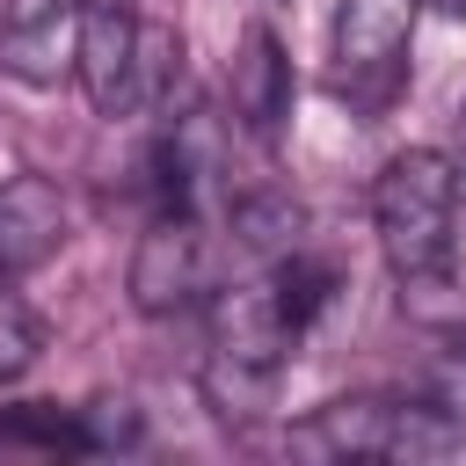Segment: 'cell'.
<instances>
[{"label":"cell","mask_w":466,"mask_h":466,"mask_svg":"<svg viewBox=\"0 0 466 466\" xmlns=\"http://www.w3.org/2000/svg\"><path fill=\"white\" fill-rule=\"evenodd\" d=\"M459 226V167L437 146H408L371 182V233L400 284H437L451 269Z\"/></svg>","instance_id":"1"},{"label":"cell","mask_w":466,"mask_h":466,"mask_svg":"<svg viewBox=\"0 0 466 466\" xmlns=\"http://www.w3.org/2000/svg\"><path fill=\"white\" fill-rule=\"evenodd\" d=\"M226 95H233V124H240L248 138L277 146V131L291 124L299 80H291V58H284V44H277L269 22H248V29H240L233 66H226Z\"/></svg>","instance_id":"6"},{"label":"cell","mask_w":466,"mask_h":466,"mask_svg":"<svg viewBox=\"0 0 466 466\" xmlns=\"http://www.w3.org/2000/svg\"><path fill=\"white\" fill-rule=\"evenodd\" d=\"M36 357H44V313L15 291V277H0V386H15Z\"/></svg>","instance_id":"12"},{"label":"cell","mask_w":466,"mask_h":466,"mask_svg":"<svg viewBox=\"0 0 466 466\" xmlns=\"http://www.w3.org/2000/svg\"><path fill=\"white\" fill-rule=\"evenodd\" d=\"M269 291H277V313L306 335L328 306H335V291H342V277H335V262H320V255H306V248H291V255H277L269 262Z\"/></svg>","instance_id":"9"},{"label":"cell","mask_w":466,"mask_h":466,"mask_svg":"<svg viewBox=\"0 0 466 466\" xmlns=\"http://www.w3.org/2000/svg\"><path fill=\"white\" fill-rule=\"evenodd\" d=\"M204 408L226 422V430H248V422H262L269 415V400H277V371H248V364H218V357H204Z\"/></svg>","instance_id":"10"},{"label":"cell","mask_w":466,"mask_h":466,"mask_svg":"<svg viewBox=\"0 0 466 466\" xmlns=\"http://www.w3.org/2000/svg\"><path fill=\"white\" fill-rule=\"evenodd\" d=\"M204 320H211V357H218V364L284 371V357L299 350V328L277 313L269 277H262V284H218V299L204 306Z\"/></svg>","instance_id":"5"},{"label":"cell","mask_w":466,"mask_h":466,"mask_svg":"<svg viewBox=\"0 0 466 466\" xmlns=\"http://www.w3.org/2000/svg\"><path fill=\"white\" fill-rule=\"evenodd\" d=\"M299 226H306V211H299L284 189H262V197H233V240H240V248H255L262 262L291 255V248H299Z\"/></svg>","instance_id":"11"},{"label":"cell","mask_w":466,"mask_h":466,"mask_svg":"<svg viewBox=\"0 0 466 466\" xmlns=\"http://www.w3.org/2000/svg\"><path fill=\"white\" fill-rule=\"evenodd\" d=\"M459 444H466V430L430 393H415V400L350 393V400L313 408L291 430V451H306V459H444Z\"/></svg>","instance_id":"2"},{"label":"cell","mask_w":466,"mask_h":466,"mask_svg":"<svg viewBox=\"0 0 466 466\" xmlns=\"http://www.w3.org/2000/svg\"><path fill=\"white\" fill-rule=\"evenodd\" d=\"M87 7H131V0H73V15H87Z\"/></svg>","instance_id":"16"},{"label":"cell","mask_w":466,"mask_h":466,"mask_svg":"<svg viewBox=\"0 0 466 466\" xmlns=\"http://www.w3.org/2000/svg\"><path fill=\"white\" fill-rule=\"evenodd\" d=\"M0 73L58 87L73 73V0H0Z\"/></svg>","instance_id":"8"},{"label":"cell","mask_w":466,"mask_h":466,"mask_svg":"<svg viewBox=\"0 0 466 466\" xmlns=\"http://www.w3.org/2000/svg\"><path fill=\"white\" fill-rule=\"evenodd\" d=\"M0 451H80L73 408H51V400L7 408V415H0Z\"/></svg>","instance_id":"14"},{"label":"cell","mask_w":466,"mask_h":466,"mask_svg":"<svg viewBox=\"0 0 466 466\" xmlns=\"http://www.w3.org/2000/svg\"><path fill=\"white\" fill-rule=\"evenodd\" d=\"M73 430H80V451H131V444L146 437L131 393H95V400H80V408H73Z\"/></svg>","instance_id":"13"},{"label":"cell","mask_w":466,"mask_h":466,"mask_svg":"<svg viewBox=\"0 0 466 466\" xmlns=\"http://www.w3.org/2000/svg\"><path fill=\"white\" fill-rule=\"evenodd\" d=\"M430 400L466 430V328L444 335V350H437V364H430Z\"/></svg>","instance_id":"15"},{"label":"cell","mask_w":466,"mask_h":466,"mask_svg":"<svg viewBox=\"0 0 466 466\" xmlns=\"http://www.w3.org/2000/svg\"><path fill=\"white\" fill-rule=\"evenodd\" d=\"M408 44L415 0H342L328 22V87L357 116H379L408 80Z\"/></svg>","instance_id":"3"},{"label":"cell","mask_w":466,"mask_h":466,"mask_svg":"<svg viewBox=\"0 0 466 466\" xmlns=\"http://www.w3.org/2000/svg\"><path fill=\"white\" fill-rule=\"evenodd\" d=\"M437 7H451V15H466V0H437Z\"/></svg>","instance_id":"18"},{"label":"cell","mask_w":466,"mask_h":466,"mask_svg":"<svg viewBox=\"0 0 466 466\" xmlns=\"http://www.w3.org/2000/svg\"><path fill=\"white\" fill-rule=\"evenodd\" d=\"M459 153H466V95H459Z\"/></svg>","instance_id":"17"},{"label":"cell","mask_w":466,"mask_h":466,"mask_svg":"<svg viewBox=\"0 0 466 466\" xmlns=\"http://www.w3.org/2000/svg\"><path fill=\"white\" fill-rule=\"evenodd\" d=\"M124 291L146 320H175V313L211 306L218 299V240L204 233V218L197 211H160L131 248Z\"/></svg>","instance_id":"4"},{"label":"cell","mask_w":466,"mask_h":466,"mask_svg":"<svg viewBox=\"0 0 466 466\" xmlns=\"http://www.w3.org/2000/svg\"><path fill=\"white\" fill-rule=\"evenodd\" d=\"M73 240V204L51 175H7L0 182V277L44 269Z\"/></svg>","instance_id":"7"}]
</instances>
